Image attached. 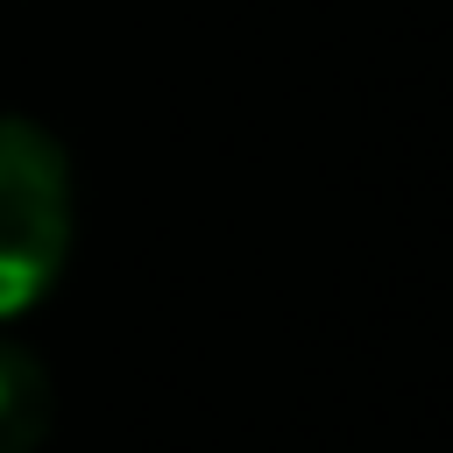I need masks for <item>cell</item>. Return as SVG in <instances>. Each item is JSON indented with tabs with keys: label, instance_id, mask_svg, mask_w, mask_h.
Wrapping results in <instances>:
<instances>
[{
	"label": "cell",
	"instance_id": "1",
	"mask_svg": "<svg viewBox=\"0 0 453 453\" xmlns=\"http://www.w3.org/2000/svg\"><path fill=\"white\" fill-rule=\"evenodd\" d=\"M71 255V156L28 120L0 113V319H21L50 297Z\"/></svg>",
	"mask_w": 453,
	"mask_h": 453
},
{
	"label": "cell",
	"instance_id": "2",
	"mask_svg": "<svg viewBox=\"0 0 453 453\" xmlns=\"http://www.w3.org/2000/svg\"><path fill=\"white\" fill-rule=\"evenodd\" d=\"M50 418H57V389L42 361L0 340V453H35L50 439Z\"/></svg>",
	"mask_w": 453,
	"mask_h": 453
}]
</instances>
